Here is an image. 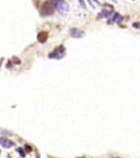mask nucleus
Returning <instances> with one entry per match:
<instances>
[{"instance_id": "obj_1", "label": "nucleus", "mask_w": 140, "mask_h": 158, "mask_svg": "<svg viewBox=\"0 0 140 158\" xmlns=\"http://www.w3.org/2000/svg\"><path fill=\"white\" fill-rule=\"evenodd\" d=\"M54 9L55 7L51 0H47L44 2L40 7L39 13L43 17H49L54 14Z\"/></svg>"}, {"instance_id": "obj_4", "label": "nucleus", "mask_w": 140, "mask_h": 158, "mask_svg": "<svg viewBox=\"0 0 140 158\" xmlns=\"http://www.w3.org/2000/svg\"><path fill=\"white\" fill-rule=\"evenodd\" d=\"M69 35L70 37L75 38V39H80V38H83L85 36V31L79 28H70L69 31Z\"/></svg>"}, {"instance_id": "obj_12", "label": "nucleus", "mask_w": 140, "mask_h": 158, "mask_svg": "<svg viewBox=\"0 0 140 158\" xmlns=\"http://www.w3.org/2000/svg\"><path fill=\"white\" fill-rule=\"evenodd\" d=\"M26 151H27V152H30V151H32L31 147H30L29 145H26Z\"/></svg>"}, {"instance_id": "obj_9", "label": "nucleus", "mask_w": 140, "mask_h": 158, "mask_svg": "<svg viewBox=\"0 0 140 158\" xmlns=\"http://www.w3.org/2000/svg\"><path fill=\"white\" fill-rule=\"evenodd\" d=\"M16 151L20 155V157H26V152L24 151V150H23L21 147L16 148Z\"/></svg>"}, {"instance_id": "obj_11", "label": "nucleus", "mask_w": 140, "mask_h": 158, "mask_svg": "<svg viewBox=\"0 0 140 158\" xmlns=\"http://www.w3.org/2000/svg\"><path fill=\"white\" fill-rule=\"evenodd\" d=\"M133 27L136 29H139L140 28V23L139 22H133Z\"/></svg>"}, {"instance_id": "obj_2", "label": "nucleus", "mask_w": 140, "mask_h": 158, "mask_svg": "<svg viewBox=\"0 0 140 158\" xmlns=\"http://www.w3.org/2000/svg\"><path fill=\"white\" fill-rule=\"evenodd\" d=\"M66 49L64 47V45L60 44L52 52L49 53V58H52V59L60 60V59H62L66 56Z\"/></svg>"}, {"instance_id": "obj_13", "label": "nucleus", "mask_w": 140, "mask_h": 158, "mask_svg": "<svg viewBox=\"0 0 140 158\" xmlns=\"http://www.w3.org/2000/svg\"><path fill=\"white\" fill-rule=\"evenodd\" d=\"M79 1H80V3L82 5V7H85V5H84V1H83V0H79Z\"/></svg>"}, {"instance_id": "obj_7", "label": "nucleus", "mask_w": 140, "mask_h": 158, "mask_svg": "<svg viewBox=\"0 0 140 158\" xmlns=\"http://www.w3.org/2000/svg\"><path fill=\"white\" fill-rule=\"evenodd\" d=\"M112 11H108V10H105L103 9L102 12H100L99 13L97 16V18L98 19H100V18H107L109 17L110 16H112Z\"/></svg>"}, {"instance_id": "obj_5", "label": "nucleus", "mask_w": 140, "mask_h": 158, "mask_svg": "<svg viewBox=\"0 0 140 158\" xmlns=\"http://www.w3.org/2000/svg\"><path fill=\"white\" fill-rule=\"evenodd\" d=\"M0 144L4 148H11L15 146L14 142L11 141L10 139H8L7 137H2L0 139Z\"/></svg>"}, {"instance_id": "obj_14", "label": "nucleus", "mask_w": 140, "mask_h": 158, "mask_svg": "<svg viewBox=\"0 0 140 158\" xmlns=\"http://www.w3.org/2000/svg\"><path fill=\"white\" fill-rule=\"evenodd\" d=\"M94 2H96V3H99V4H100V3H99V2H98V0H94Z\"/></svg>"}, {"instance_id": "obj_3", "label": "nucleus", "mask_w": 140, "mask_h": 158, "mask_svg": "<svg viewBox=\"0 0 140 158\" xmlns=\"http://www.w3.org/2000/svg\"><path fill=\"white\" fill-rule=\"evenodd\" d=\"M55 7V9L62 14H66L69 11V5L64 0H51Z\"/></svg>"}, {"instance_id": "obj_10", "label": "nucleus", "mask_w": 140, "mask_h": 158, "mask_svg": "<svg viewBox=\"0 0 140 158\" xmlns=\"http://www.w3.org/2000/svg\"><path fill=\"white\" fill-rule=\"evenodd\" d=\"M12 62H13V64H21V60L17 57L12 58Z\"/></svg>"}, {"instance_id": "obj_8", "label": "nucleus", "mask_w": 140, "mask_h": 158, "mask_svg": "<svg viewBox=\"0 0 140 158\" xmlns=\"http://www.w3.org/2000/svg\"><path fill=\"white\" fill-rule=\"evenodd\" d=\"M112 21L120 25V24H121V22H123V17L119 13H115L113 17H112Z\"/></svg>"}, {"instance_id": "obj_6", "label": "nucleus", "mask_w": 140, "mask_h": 158, "mask_svg": "<svg viewBox=\"0 0 140 158\" xmlns=\"http://www.w3.org/2000/svg\"><path fill=\"white\" fill-rule=\"evenodd\" d=\"M48 38H49V32L48 31H40L37 35V40L41 44L45 43L48 40Z\"/></svg>"}, {"instance_id": "obj_15", "label": "nucleus", "mask_w": 140, "mask_h": 158, "mask_svg": "<svg viewBox=\"0 0 140 158\" xmlns=\"http://www.w3.org/2000/svg\"><path fill=\"white\" fill-rule=\"evenodd\" d=\"M112 1H114V2H116V0H112Z\"/></svg>"}]
</instances>
